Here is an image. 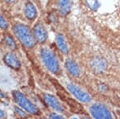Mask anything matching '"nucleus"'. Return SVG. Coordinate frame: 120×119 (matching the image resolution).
I'll list each match as a JSON object with an SVG mask.
<instances>
[{"instance_id": "7", "label": "nucleus", "mask_w": 120, "mask_h": 119, "mask_svg": "<svg viewBox=\"0 0 120 119\" xmlns=\"http://www.w3.org/2000/svg\"><path fill=\"white\" fill-rule=\"evenodd\" d=\"M33 35L36 41L39 43L45 42L47 39V32H46L45 27L41 23H38L35 25L33 30Z\"/></svg>"}, {"instance_id": "4", "label": "nucleus", "mask_w": 120, "mask_h": 119, "mask_svg": "<svg viewBox=\"0 0 120 119\" xmlns=\"http://www.w3.org/2000/svg\"><path fill=\"white\" fill-rule=\"evenodd\" d=\"M90 113L93 118H111L112 114L105 105L95 103L93 104L90 108Z\"/></svg>"}, {"instance_id": "8", "label": "nucleus", "mask_w": 120, "mask_h": 119, "mask_svg": "<svg viewBox=\"0 0 120 119\" xmlns=\"http://www.w3.org/2000/svg\"><path fill=\"white\" fill-rule=\"evenodd\" d=\"M90 67L96 73H102L107 67L106 61L100 56H96L90 61Z\"/></svg>"}, {"instance_id": "15", "label": "nucleus", "mask_w": 120, "mask_h": 119, "mask_svg": "<svg viewBox=\"0 0 120 119\" xmlns=\"http://www.w3.org/2000/svg\"><path fill=\"white\" fill-rule=\"evenodd\" d=\"M85 2L86 3L88 7L91 10H97L99 7L98 4V0H85Z\"/></svg>"}, {"instance_id": "17", "label": "nucleus", "mask_w": 120, "mask_h": 119, "mask_svg": "<svg viewBox=\"0 0 120 119\" xmlns=\"http://www.w3.org/2000/svg\"><path fill=\"white\" fill-rule=\"evenodd\" d=\"M15 111L17 114L19 115V116H21V117H26V114L24 112V110H22V109L21 110V109L18 108V107H15Z\"/></svg>"}, {"instance_id": "12", "label": "nucleus", "mask_w": 120, "mask_h": 119, "mask_svg": "<svg viewBox=\"0 0 120 119\" xmlns=\"http://www.w3.org/2000/svg\"><path fill=\"white\" fill-rule=\"evenodd\" d=\"M25 16L28 19H35L37 15V10H36L34 5L30 2H27L25 5Z\"/></svg>"}, {"instance_id": "13", "label": "nucleus", "mask_w": 120, "mask_h": 119, "mask_svg": "<svg viewBox=\"0 0 120 119\" xmlns=\"http://www.w3.org/2000/svg\"><path fill=\"white\" fill-rule=\"evenodd\" d=\"M56 44L60 50V52H63L64 54H67L68 52V45H67V43L66 41L65 37L63 36L62 34H58L56 36Z\"/></svg>"}, {"instance_id": "10", "label": "nucleus", "mask_w": 120, "mask_h": 119, "mask_svg": "<svg viewBox=\"0 0 120 119\" xmlns=\"http://www.w3.org/2000/svg\"><path fill=\"white\" fill-rule=\"evenodd\" d=\"M66 69L69 72V73L73 77H79L80 75V69L76 62L72 60H67L65 64Z\"/></svg>"}, {"instance_id": "2", "label": "nucleus", "mask_w": 120, "mask_h": 119, "mask_svg": "<svg viewBox=\"0 0 120 119\" xmlns=\"http://www.w3.org/2000/svg\"><path fill=\"white\" fill-rule=\"evenodd\" d=\"M41 59L46 69L49 72L57 74L59 72V63L58 61L57 57L54 54V52L48 48H42L41 52Z\"/></svg>"}, {"instance_id": "14", "label": "nucleus", "mask_w": 120, "mask_h": 119, "mask_svg": "<svg viewBox=\"0 0 120 119\" xmlns=\"http://www.w3.org/2000/svg\"><path fill=\"white\" fill-rule=\"evenodd\" d=\"M5 43H6V44H7V46L9 48H11V49H15V48H16V43H15L14 39L11 36H7L6 37Z\"/></svg>"}, {"instance_id": "19", "label": "nucleus", "mask_w": 120, "mask_h": 119, "mask_svg": "<svg viewBox=\"0 0 120 119\" xmlns=\"http://www.w3.org/2000/svg\"><path fill=\"white\" fill-rule=\"evenodd\" d=\"M5 116V113L3 112V110H0V118H3Z\"/></svg>"}, {"instance_id": "18", "label": "nucleus", "mask_w": 120, "mask_h": 119, "mask_svg": "<svg viewBox=\"0 0 120 119\" xmlns=\"http://www.w3.org/2000/svg\"><path fill=\"white\" fill-rule=\"evenodd\" d=\"M49 118H63V117L62 115L57 114H51L49 115Z\"/></svg>"}, {"instance_id": "9", "label": "nucleus", "mask_w": 120, "mask_h": 119, "mask_svg": "<svg viewBox=\"0 0 120 119\" xmlns=\"http://www.w3.org/2000/svg\"><path fill=\"white\" fill-rule=\"evenodd\" d=\"M4 62L11 69H19L21 67L20 60L12 52H9L4 56Z\"/></svg>"}, {"instance_id": "20", "label": "nucleus", "mask_w": 120, "mask_h": 119, "mask_svg": "<svg viewBox=\"0 0 120 119\" xmlns=\"http://www.w3.org/2000/svg\"><path fill=\"white\" fill-rule=\"evenodd\" d=\"M7 3H14V2L15 1V0H5Z\"/></svg>"}, {"instance_id": "6", "label": "nucleus", "mask_w": 120, "mask_h": 119, "mask_svg": "<svg viewBox=\"0 0 120 119\" xmlns=\"http://www.w3.org/2000/svg\"><path fill=\"white\" fill-rule=\"evenodd\" d=\"M44 101H45L46 104L49 107H51V109H53L54 110L59 113L64 111V108H63V105L61 104V102L53 95L46 94L44 96Z\"/></svg>"}, {"instance_id": "5", "label": "nucleus", "mask_w": 120, "mask_h": 119, "mask_svg": "<svg viewBox=\"0 0 120 119\" xmlns=\"http://www.w3.org/2000/svg\"><path fill=\"white\" fill-rule=\"evenodd\" d=\"M67 89L70 91V93L74 96L77 100H79L81 102L86 103L90 101V96L87 93H86L83 89L79 87L78 85H75V84L70 83L67 85Z\"/></svg>"}, {"instance_id": "3", "label": "nucleus", "mask_w": 120, "mask_h": 119, "mask_svg": "<svg viewBox=\"0 0 120 119\" xmlns=\"http://www.w3.org/2000/svg\"><path fill=\"white\" fill-rule=\"evenodd\" d=\"M13 97H14L15 102L26 113L30 114H37L39 113L38 107L32 101L29 100L22 93L19 91H14L13 92Z\"/></svg>"}, {"instance_id": "1", "label": "nucleus", "mask_w": 120, "mask_h": 119, "mask_svg": "<svg viewBox=\"0 0 120 119\" xmlns=\"http://www.w3.org/2000/svg\"><path fill=\"white\" fill-rule=\"evenodd\" d=\"M13 31L15 36L23 46L28 48L34 46L36 40L33 33L30 32V28L26 25L22 23H17L13 28Z\"/></svg>"}, {"instance_id": "16", "label": "nucleus", "mask_w": 120, "mask_h": 119, "mask_svg": "<svg viewBox=\"0 0 120 119\" xmlns=\"http://www.w3.org/2000/svg\"><path fill=\"white\" fill-rule=\"evenodd\" d=\"M7 28H8V23L4 17L0 14V28L2 30H6Z\"/></svg>"}, {"instance_id": "11", "label": "nucleus", "mask_w": 120, "mask_h": 119, "mask_svg": "<svg viewBox=\"0 0 120 119\" xmlns=\"http://www.w3.org/2000/svg\"><path fill=\"white\" fill-rule=\"evenodd\" d=\"M58 8L61 15H67L71 11V0H59L58 1Z\"/></svg>"}]
</instances>
